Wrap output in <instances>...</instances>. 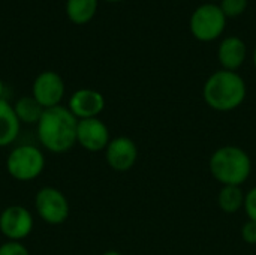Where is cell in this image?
<instances>
[{
    "label": "cell",
    "mask_w": 256,
    "mask_h": 255,
    "mask_svg": "<svg viewBox=\"0 0 256 255\" xmlns=\"http://www.w3.org/2000/svg\"><path fill=\"white\" fill-rule=\"evenodd\" d=\"M252 59H254V65H255V68H256V47H255V50H254V54H252Z\"/></svg>",
    "instance_id": "obj_23"
},
{
    "label": "cell",
    "mask_w": 256,
    "mask_h": 255,
    "mask_svg": "<svg viewBox=\"0 0 256 255\" xmlns=\"http://www.w3.org/2000/svg\"><path fill=\"white\" fill-rule=\"evenodd\" d=\"M14 110L21 125H34V126L38 125V122L40 120L45 111V108L32 95L16 99V102L14 104Z\"/></svg>",
    "instance_id": "obj_15"
},
{
    "label": "cell",
    "mask_w": 256,
    "mask_h": 255,
    "mask_svg": "<svg viewBox=\"0 0 256 255\" xmlns=\"http://www.w3.org/2000/svg\"><path fill=\"white\" fill-rule=\"evenodd\" d=\"M34 210L45 224L60 225L68 221L70 215V204L60 189L54 186H44L34 195Z\"/></svg>",
    "instance_id": "obj_6"
},
{
    "label": "cell",
    "mask_w": 256,
    "mask_h": 255,
    "mask_svg": "<svg viewBox=\"0 0 256 255\" xmlns=\"http://www.w3.org/2000/svg\"><path fill=\"white\" fill-rule=\"evenodd\" d=\"M210 3H216V2H220V0H208Z\"/></svg>",
    "instance_id": "obj_25"
},
{
    "label": "cell",
    "mask_w": 256,
    "mask_h": 255,
    "mask_svg": "<svg viewBox=\"0 0 256 255\" xmlns=\"http://www.w3.org/2000/svg\"><path fill=\"white\" fill-rule=\"evenodd\" d=\"M104 152L108 167L117 173H126L132 170L138 161V146L129 137L122 135L111 138Z\"/></svg>",
    "instance_id": "obj_9"
},
{
    "label": "cell",
    "mask_w": 256,
    "mask_h": 255,
    "mask_svg": "<svg viewBox=\"0 0 256 255\" xmlns=\"http://www.w3.org/2000/svg\"><path fill=\"white\" fill-rule=\"evenodd\" d=\"M45 155L40 147L22 144L14 147L6 158L8 174L18 182H30L38 179L45 170Z\"/></svg>",
    "instance_id": "obj_4"
},
{
    "label": "cell",
    "mask_w": 256,
    "mask_h": 255,
    "mask_svg": "<svg viewBox=\"0 0 256 255\" xmlns=\"http://www.w3.org/2000/svg\"><path fill=\"white\" fill-rule=\"evenodd\" d=\"M244 212L248 215V218L250 221L256 222V186H254L252 189H249L246 192V198H244Z\"/></svg>",
    "instance_id": "obj_19"
},
{
    "label": "cell",
    "mask_w": 256,
    "mask_h": 255,
    "mask_svg": "<svg viewBox=\"0 0 256 255\" xmlns=\"http://www.w3.org/2000/svg\"><path fill=\"white\" fill-rule=\"evenodd\" d=\"M228 18L218 3H204L198 6L189 20V30L200 42H213L225 32Z\"/></svg>",
    "instance_id": "obj_5"
},
{
    "label": "cell",
    "mask_w": 256,
    "mask_h": 255,
    "mask_svg": "<svg viewBox=\"0 0 256 255\" xmlns=\"http://www.w3.org/2000/svg\"><path fill=\"white\" fill-rule=\"evenodd\" d=\"M248 86L238 72L219 69L202 86V99L214 111L230 113L237 110L246 99Z\"/></svg>",
    "instance_id": "obj_2"
},
{
    "label": "cell",
    "mask_w": 256,
    "mask_h": 255,
    "mask_svg": "<svg viewBox=\"0 0 256 255\" xmlns=\"http://www.w3.org/2000/svg\"><path fill=\"white\" fill-rule=\"evenodd\" d=\"M78 119L64 105L46 108L36 125L39 144L51 153H66L76 144Z\"/></svg>",
    "instance_id": "obj_1"
},
{
    "label": "cell",
    "mask_w": 256,
    "mask_h": 255,
    "mask_svg": "<svg viewBox=\"0 0 256 255\" xmlns=\"http://www.w3.org/2000/svg\"><path fill=\"white\" fill-rule=\"evenodd\" d=\"M64 81L54 71L40 72L32 84V96L46 110L62 105L64 98Z\"/></svg>",
    "instance_id": "obj_8"
},
{
    "label": "cell",
    "mask_w": 256,
    "mask_h": 255,
    "mask_svg": "<svg viewBox=\"0 0 256 255\" xmlns=\"http://www.w3.org/2000/svg\"><path fill=\"white\" fill-rule=\"evenodd\" d=\"M111 141L110 129L99 117L78 120L76 126V144L87 152H104Z\"/></svg>",
    "instance_id": "obj_10"
},
{
    "label": "cell",
    "mask_w": 256,
    "mask_h": 255,
    "mask_svg": "<svg viewBox=\"0 0 256 255\" xmlns=\"http://www.w3.org/2000/svg\"><path fill=\"white\" fill-rule=\"evenodd\" d=\"M219 6L226 18H237L248 9V0H220Z\"/></svg>",
    "instance_id": "obj_17"
},
{
    "label": "cell",
    "mask_w": 256,
    "mask_h": 255,
    "mask_svg": "<svg viewBox=\"0 0 256 255\" xmlns=\"http://www.w3.org/2000/svg\"><path fill=\"white\" fill-rule=\"evenodd\" d=\"M3 98H4V83L0 78V99H3Z\"/></svg>",
    "instance_id": "obj_21"
},
{
    "label": "cell",
    "mask_w": 256,
    "mask_h": 255,
    "mask_svg": "<svg viewBox=\"0 0 256 255\" xmlns=\"http://www.w3.org/2000/svg\"><path fill=\"white\" fill-rule=\"evenodd\" d=\"M0 255H30V252L22 242L6 240L0 245Z\"/></svg>",
    "instance_id": "obj_18"
},
{
    "label": "cell",
    "mask_w": 256,
    "mask_h": 255,
    "mask_svg": "<svg viewBox=\"0 0 256 255\" xmlns=\"http://www.w3.org/2000/svg\"><path fill=\"white\" fill-rule=\"evenodd\" d=\"M105 2H110V3H118V2H123V0H105Z\"/></svg>",
    "instance_id": "obj_24"
},
{
    "label": "cell",
    "mask_w": 256,
    "mask_h": 255,
    "mask_svg": "<svg viewBox=\"0 0 256 255\" xmlns=\"http://www.w3.org/2000/svg\"><path fill=\"white\" fill-rule=\"evenodd\" d=\"M242 239L248 245H256V222L248 219L242 227Z\"/></svg>",
    "instance_id": "obj_20"
},
{
    "label": "cell",
    "mask_w": 256,
    "mask_h": 255,
    "mask_svg": "<svg viewBox=\"0 0 256 255\" xmlns=\"http://www.w3.org/2000/svg\"><path fill=\"white\" fill-rule=\"evenodd\" d=\"M34 227V218L32 212L21 206L12 204L0 212V233L14 242H22L28 237Z\"/></svg>",
    "instance_id": "obj_7"
},
{
    "label": "cell",
    "mask_w": 256,
    "mask_h": 255,
    "mask_svg": "<svg viewBox=\"0 0 256 255\" xmlns=\"http://www.w3.org/2000/svg\"><path fill=\"white\" fill-rule=\"evenodd\" d=\"M98 5L99 0H66V15L70 23L82 26L94 18Z\"/></svg>",
    "instance_id": "obj_14"
},
{
    "label": "cell",
    "mask_w": 256,
    "mask_h": 255,
    "mask_svg": "<svg viewBox=\"0 0 256 255\" xmlns=\"http://www.w3.org/2000/svg\"><path fill=\"white\" fill-rule=\"evenodd\" d=\"M246 192L242 186H222L218 194V206L225 213H237L244 207Z\"/></svg>",
    "instance_id": "obj_16"
},
{
    "label": "cell",
    "mask_w": 256,
    "mask_h": 255,
    "mask_svg": "<svg viewBox=\"0 0 256 255\" xmlns=\"http://www.w3.org/2000/svg\"><path fill=\"white\" fill-rule=\"evenodd\" d=\"M102 255H122L118 251H116V249H110V251H105Z\"/></svg>",
    "instance_id": "obj_22"
},
{
    "label": "cell",
    "mask_w": 256,
    "mask_h": 255,
    "mask_svg": "<svg viewBox=\"0 0 256 255\" xmlns=\"http://www.w3.org/2000/svg\"><path fill=\"white\" fill-rule=\"evenodd\" d=\"M248 57V47L238 36H228L222 39L218 48V60L222 69L237 72Z\"/></svg>",
    "instance_id": "obj_12"
},
{
    "label": "cell",
    "mask_w": 256,
    "mask_h": 255,
    "mask_svg": "<svg viewBox=\"0 0 256 255\" xmlns=\"http://www.w3.org/2000/svg\"><path fill=\"white\" fill-rule=\"evenodd\" d=\"M208 170L222 186H243L252 174V159L244 149L226 144L213 152Z\"/></svg>",
    "instance_id": "obj_3"
},
{
    "label": "cell",
    "mask_w": 256,
    "mask_h": 255,
    "mask_svg": "<svg viewBox=\"0 0 256 255\" xmlns=\"http://www.w3.org/2000/svg\"><path fill=\"white\" fill-rule=\"evenodd\" d=\"M21 122L18 120L14 104L6 98L0 99V147H8L14 144L20 135Z\"/></svg>",
    "instance_id": "obj_13"
},
{
    "label": "cell",
    "mask_w": 256,
    "mask_h": 255,
    "mask_svg": "<svg viewBox=\"0 0 256 255\" xmlns=\"http://www.w3.org/2000/svg\"><path fill=\"white\" fill-rule=\"evenodd\" d=\"M66 107L78 120L93 119L99 117V114L105 110V98L100 92L84 87L70 95Z\"/></svg>",
    "instance_id": "obj_11"
}]
</instances>
